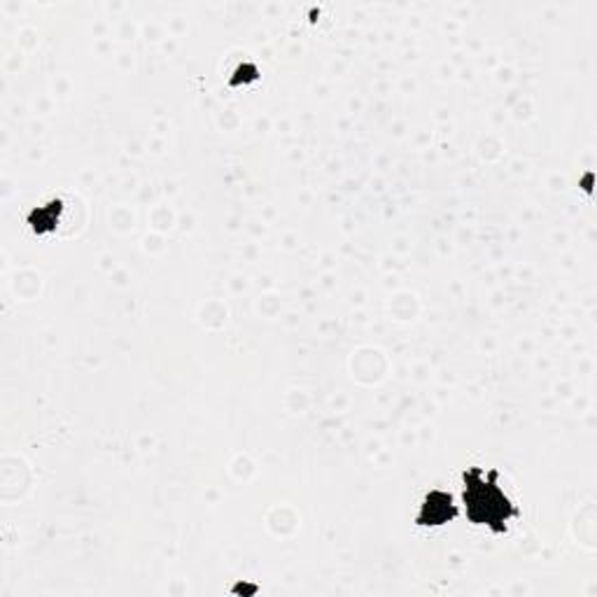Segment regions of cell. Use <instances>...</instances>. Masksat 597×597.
<instances>
[{
	"mask_svg": "<svg viewBox=\"0 0 597 597\" xmlns=\"http://www.w3.org/2000/svg\"><path fill=\"white\" fill-rule=\"evenodd\" d=\"M498 471L483 474L481 467H471L465 474V506L467 518L474 525H488L494 533H504L506 523L518 516V509L498 486Z\"/></svg>",
	"mask_w": 597,
	"mask_h": 597,
	"instance_id": "6da1fadb",
	"label": "cell"
},
{
	"mask_svg": "<svg viewBox=\"0 0 597 597\" xmlns=\"http://www.w3.org/2000/svg\"><path fill=\"white\" fill-rule=\"evenodd\" d=\"M453 516H455V506H453L449 494L432 492L428 504L422 506V514H420L418 523H422V525H439V523L449 521Z\"/></svg>",
	"mask_w": 597,
	"mask_h": 597,
	"instance_id": "7a4b0ae2",
	"label": "cell"
}]
</instances>
